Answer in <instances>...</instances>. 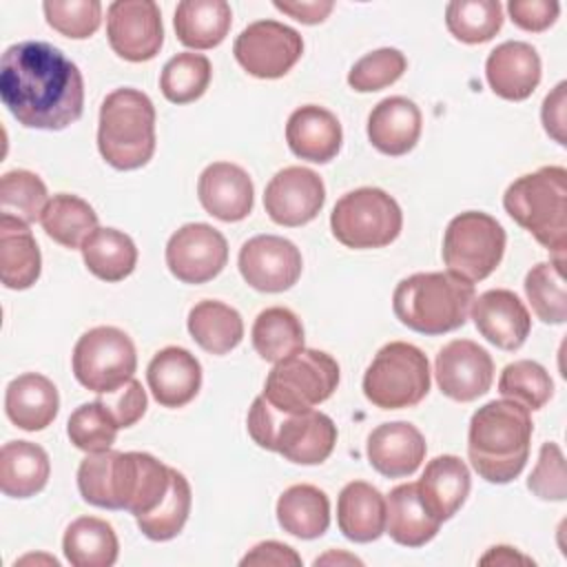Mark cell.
Instances as JSON below:
<instances>
[{
    "instance_id": "13",
    "label": "cell",
    "mask_w": 567,
    "mask_h": 567,
    "mask_svg": "<svg viewBox=\"0 0 567 567\" xmlns=\"http://www.w3.org/2000/svg\"><path fill=\"white\" fill-rule=\"evenodd\" d=\"M239 66L259 80L284 78L301 58L303 40L299 31L277 20L250 22L233 44Z\"/></svg>"
},
{
    "instance_id": "34",
    "label": "cell",
    "mask_w": 567,
    "mask_h": 567,
    "mask_svg": "<svg viewBox=\"0 0 567 567\" xmlns=\"http://www.w3.org/2000/svg\"><path fill=\"white\" fill-rule=\"evenodd\" d=\"M186 323L195 343L210 354H226L244 339L241 315L224 301L204 299L195 303Z\"/></svg>"
},
{
    "instance_id": "24",
    "label": "cell",
    "mask_w": 567,
    "mask_h": 567,
    "mask_svg": "<svg viewBox=\"0 0 567 567\" xmlns=\"http://www.w3.org/2000/svg\"><path fill=\"white\" fill-rule=\"evenodd\" d=\"M286 142L297 157L326 164L337 157L343 133L332 111L317 104H306L290 113L286 122Z\"/></svg>"
},
{
    "instance_id": "48",
    "label": "cell",
    "mask_w": 567,
    "mask_h": 567,
    "mask_svg": "<svg viewBox=\"0 0 567 567\" xmlns=\"http://www.w3.org/2000/svg\"><path fill=\"white\" fill-rule=\"evenodd\" d=\"M527 487L543 501H565L567 498V476L563 450L547 441L540 445L538 461L527 478Z\"/></svg>"
},
{
    "instance_id": "45",
    "label": "cell",
    "mask_w": 567,
    "mask_h": 567,
    "mask_svg": "<svg viewBox=\"0 0 567 567\" xmlns=\"http://www.w3.org/2000/svg\"><path fill=\"white\" fill-rule=\"evenodd\" d=\"M117 430L120 427L115 425L113 416L106 412V408L97 399L75 408L66 423L69 441L86 454L111 450V445L115 443Z\"/></svg>"
},
{
    "instance_id": "36",
    "label": "cell",
    "mask_w": 567,
    "mask_h": 567,
    "mask_svg": "<svg viewBox=\"0 0 567 567\" xmlns=\"http://www.w3.org/2000/svg\"><path fill=\"white\" fill-rule=\"evenodd\" d=\"M80 250L89 272L102 281H122L137 264V248L133 239L117 228L93 230Z\"/></svg>"
},
{
    "instance_id": "32",
    "label": "cell",
    "mask_w": 567,
    "mask_h": 567,
    "mask_svg": "<svg viewBox=\"0 0 567 567\" xmlns=\"http://www.w3.org/2000/svg\"><path fill=\"white\" fill-rule=\"evenodd\" d=\"M233 22L226 0H182L175 9L177 40L188 49H213L224 42Z\"/></svg>"
},
{
    "instance_id": "22",
    "label": "cell",
    "mask_w": 567,
    "mask_h": 567,
    "mask_svg": "<svg viewBox=\"0 0 567 567\" xmlns=\"http://www.w3.org/2000/svg\"><path fill=\"white\" fill-rule=\"evenodd\" d=\"M485 78L498 97L509 102L527 100L540 82V58L532 44L507 40L489 51Z\"/></svg>"
},
{
    "instance_id": "4",
    "label": "cell",
    "mask_w": 567,
    "mask_h": 567,
    "mask_svg": "<svg viewBox=\"0 0 567 567\" xmlns=\"http://www.w3.org/2000/svg\"><path fill=\"white\" fill-rule=\"evenodd\" d=\"M474 284L447 272H416L401 279L392 295L396 319L421 334H445L467 321Z\"/></svg>"
},
{
    "instance_id": "3",
    "label": "cell",
    "mask_w": 567,
    "mask_h": 567,
    "mask_svg": "<svg viewBox=\"0 0 567 567\" xmlns=\"http://www.w3.org/2000/svg\"><path fill=\"white\" fill-rule=\"evenodd\" d=\"M534 423L529 410L516 401L501 399L481 405L470 419L467 456L487 483L514 481L527 458Z\"/></svg>"
},
{
    "instance_id": "37",
    "label": "cell",
    "mask_w": 567,
    "mask_h": 567,
    "mask_svg": "<svg viewBox=\"0 0 567 567\" xmlns=\"http://www.w3.org/2000/svg\"><path fill=\"white\" fill-rule=\"evenodd\" d=\"M44 233L64 248H82L84 239L97 230V213L78 195L58 193L40 217Z\"/></svg>"
},
{
    "instance_id": "20",
    "label": "cell",
    "mask_w": 567,
    "mask_h": 567,
    "mask_svg": "<svg viewBox=\"0 0 567 567\" xmlns=\"http://www.w3.org/2000/svg\"><path fill=\"white\" fill-rule=\"evenodd\" d=\"M197 197L204 210L221 221H241L252 210L250 175L233 162L208 164L197 182Z\"/></svg>"
},
{
    "instance_id": "29",
    "label": "cell",
    "mask_w": 567,
    "mask_h": 567,
    "mask_svg": "<svg viewBox=\"0 0 567 567\" xmlns=\"http://www.w3.org/2000/svg\"><path fill=\"white\" fill-rule=\"evenodd\" d=\"M42 270L40 248L29 230V224L0 215V277L9 290L31 288Z\"/></svg>"
},
{
    "instance_id": "28",
    "label": "cell",
    "mask_w": 567,
    "mask_h": 567,
    "mask_svg": "<svg viewBox=\"0 0 567 567\" xmlns=\"http://www.w3.org/2000/svg\"><path fill=\"white\" fill-rule=\"evenodd\" d=\"M441 520L425 507L416 483L396 485L385 498V534L403 547H423L439 534Z\"/></svg>"
},
{
    "instance_id": "1",
    "label": "cell",
    "mask_w": 567,
    "mask_h": 567,
    "mask_svg": "<svg viewBox=\"0 0 567 567\" xmlns=\"http://www.w3.org/2000/svg\"><path fill=\"white\" fill-rule=\"evenodd\" d=\"M0 97L22 126L62 131L82 115L84 80L58 47L27 40L2 53Z\"/></svg>"
},
{
    "instance_id": "55",
    "label": "cell",
    "mask_w": 567,
    "mask_h": 567,
    "mask_svg": "<svg viewBox=\"0 0 567 567\" xmlns=\"http://www.w3.org/2000/svg\"><path fill=\"white\" fill-rule=\"evenodd\" d=\"M323 563H354V565H361L359 558L348 556V554H334V551H330V554H326V556L315 560V565H323Z\"/></svg>"
},
{
    "instance_id": "26",
    "label": "cell",
    "mask_w": 567,
    "mask_h": 567,
    "mask_svg": "<svg viewBox=\"0 0 567 567\" xmlns=\"http://www.w3.org/2000/svg\"><path fill=\"white\" fill-rule=\"evenodd\" d=\"M58 388L44 374L24 372L7 385L4 412L9 421L20 430H44L58 416Z\"/></svg>"
},
{
    "instance_id": "15",
    "label": "cell",
    "mask_w": 567,
    "mask_h": 567,
    "mask_svg": "<svg viewBox=\"0 0 567 567\" xmlns=\"http://www.w3.org/2000/svg\"><path fill=\"white\" fill-rule=\"evenodd\" d=\"M228 264L226 237L202 221L184 224L166 244V266L184 284H206Z\"/></svg>"
},
{
    "instance_id": "2",
    "label": "cell",
    "mask_w": 567,
    "mask_h": 567,
    "mask_svg": "<svg viewBox=\"0 0 567 567\" xmlns=\"http://www.w3.org/2000/svg\"><path fill=\"white\" fill-rule=\"evenodd\" d=\"M168 485L171 467L146 452H91L78 467V489L89 505L135 518L155 509Z\"/></svg>"
},
{
    "instance_id": "38",
    "label": "cell",
    "mask_w": 567,
    "mask_h": 567,
    "mask_svg": "<svg viewBox=\"0 0 567 567\" xmlns=\"http://www.w3.org/2000/svg\"><path fill=\"white\" fill-rule=\"evenodd\" d=\"M250 337L255 352L270 363L303 350V326L299 317L284 306L261 310L252 323Z\"/></svg>"
},
{
    "instance_id": "53",
    "label": "cell",
    "mask_w": 567,
    "mask_h": 567,
    "mask_svg": "<svg viewBox=\"0 0 567 567\" xmlns=\"http://www.w3.org/2000/svg\"><path fill=\"white\" fill-rule=\"evenodd\" d=\"M275 9L284 11L286 16L303 22V24H319L323 22L330 11L334 9V2L332 0H297V2H281V0H275L272 2Z\"/></svg>"
},
{
    "instance_id": "43",
    "label": "cell",
    "mask_w": 567,
    "mask_h": 567,
    "mask_svg": "<svg viewBox=\"0 0 567 567\" xmlns=\"http://www.w3.org/2000/svg\"><path fill=\"white\" fill-rule=\"evenodd\" d=\"M498 392L532 412L540 410L551 399L554 381L540 363L532 359H518L503 368L498 377Z\"/></svg>"
},
{
    "instance_id": "27",
    "label": "cell",
    "mask_w": 567,
    "mask_h": 567,
    "mask_svg": "<svg viewBox=\"0 0 567 567\" xmlns=\"http://www.w3.org/2000/svg\"><path fill=\"white\" fill-rule=\"evenodd\" d=\"M416 487L425 507L443 523L463 507L472 478L465 461L454 454H443L425 465Z\"/></svg>"
},
{
    "instance_id": "5",
    "label": "cell",
    "mask_w": 567,
    "mask_h": 567,
    "mask_svg": "<svg viewBox=\"0 0 567 567\" xmlns=\"http://www.w3.org/2000/svg\"><path fill=\"white\" fill-rule=\"evenodd\" d=\"M503 206L520 228L554 255V261L565 264L567 171L563 166H543L520 175L507 186Z\"/></svg>"
},
{
    "instance_id": "40",
    "label": "cell",
    "mask_w": 567,
    "mask_h": 567,
    "mask_svg": "<svg viewBox=\"0 0 567 567\" xmlns=\"http://www.w3.org/2000/svg\"><path fill=\"white\" fill-rule=\"evenodd\" d=\"M445 24L456 40L481 44L501 31L503 7L498 0H452L445 7Z\"/></svg>"
},
{
    "instance_id": "42",
    "label": "cell",
    "mask_w": 567,
    "mask_h": 567,
    "mask_svg": "<svg viewBox=\"0 0 567 567\" xmlns=\"http://www.w3.org/2000/svg\"><path fill=\"white\" fill-rule=\"evenodd\" d=\"M525 295L532 303L534 315L543 323H565L567 319V295L563 264L538 261L525 275Z\"/></svg>"
},
{
    "instance_id": "11",
    "label": "cell",
    "mask_w": 567,
    "mask_h": 567,
    "mask_svg": "<svg viewBox=\"0 0 567 567\" xmlns=\"http://www.w3.org/2000/svg\"><path fill=\"white\" fill-rule=\"evenodd\" d=\"M505 241V230L492 215L465 210L447 224L441 255L452 275L476 284L498 268Z\"/></svg>"
},
{
    "instance_id": "16",
    "label": "cell",
    "mask_w": 567,
    "mask_h": 567,
    "mask_svg": "<svg viewBox=\"0 0 567 567\" xmlns=\"http://www.w3.org/2000/svg\"><path fill=\"white\" fill-rule=\"evenodd\" d=\"M239 272L248 286L259 292H284L301 277L299 248L279 235L250 237L237 257Z\"/></svg>"
},
{
    "instance_id": "33",
    "label": "cell",
    "mask_w": 567,
    "mask_h": 567,
    "mask_svg": "<svg viewBox=\"0 0 567 567\" xmlns=\"http://www.w3.org/2000/svg\"><path fill=\"white\" fill-rule=\"evenodd\" d=\"M277 520L284 532L297 538H319L330 525V501L315 485H292L277 501Z\"/></svg>"
},
{
    "instance_id": "10",
    "label": "cell",
    "mask_w": 567,
    "mask_h": 567,
    "mask_svg": "<svg viewBox=\"0 0 567 567\" xmlns=\"http://www.w3.org/2000/svg\"><path fill=\"white\" fill-rule=\"evenodd\" d=\"M403 226L401 206L381 188L363 186L337 199L330 228L337 241L354 250L383 248L392 244Z\"/></svg>"
},
{
    "instance_id": "25",
    "label": "cell",
    "mask_w": 567,
    "mask_h": 567,
    "mask_svg": "<svg viewBox=\"0 0 567 567\" xmlns=\"http://www.w3.org/2000/svg\"><path fill=\"white\" fill-rule=\"evenodd\" d=\"M419 135L421 111L403 95L381 100L368 115V140L383 155H405L416 146Z\"/></svg>"
},
{
    "instance_id": "9",
    "label": "cell",
    "mask_w": 567,
    "mask_h": 567,
    "mask_svg": "<svg viewBox=\"0 0 567 567\" xmlns=\"http://www.w3.org/2000/svg\"><path fill=\"white\" fill-rule=\"evenodd\" d=\"M339 385V363L323 350L303 348L272 365L264 399L281 412H303L332 396Z\"/></svg>"
},
{
    "instance_id": "49",
    "label": "cell",
    "mask_w": 567,
    "mask_h": 567,
    "mask_svg": "<svg viewBox=\"0 0 567 567\" xmlns=\"http://www.w3.org/2000/svg\"><path fill=\"white\" fill-rule=\"evenodd\" d=\"M97 401L106 408V412L113 416V421L120 430L135 425L144 416L146 403H148L146 392L137 379L126 381L124 385H120L113 392L100 394Z\"/></svg>"
},
{
    "instance_id": "14",
    "label": "cell",
    "mask_w": 567,
    "mask_h": 567,
    "mask_svg": "<svg viewBox=\"0 0 567 567\" xmlns=\"http://www.w3.org/2000/svg\"><path fill=\"white\" fill-rule=\"evenodd\" d=\"M106 38L122 60H153L164 42L159 7L153 0L111 2L106 11Z\"/></svg>"
},
{
    "instance_id": "46",
    "label": "cell",
    "mask_w": 567,
    "mask_h": 567,
    "mask_svg": "<svg viewBox=\"0 0 567 567\" xmlns=\"http://www.w3.org/2000/svg\"><path fill=\"white\" fill-rule=\"evenodd\" d=\"M408 69V60L399 49L383 47L377 51L365 53L359 58L350 73H348V84L357 93H372L381 91L390 84H394Z\"/></svg>"
},
{
    "instance_id": "17",
    "label": "cell",
    "mask_w": 567,
    "mask_h": 567,
    "mask_svg": "<svg viewBox=\"0 0 567 567\" xmlns=\"http://www.w3.org/2000/svg\"><path fill=\"white\" fill-rule=\"evenodd\" d=\"M434 374L439 390L447 399L470 403L492 388L494 361L476 341L454 339L439 350Z\"/></svg>"
},
{
    "instance_id": "21",
    "label": "cell",
    "mask_w": 567,
    "mask_h": 567,
    "mask_svg": "<svg viewBox=\"0 0 567 567\" xmlns=\"http://www.w3.org/2000/svg\"><path fill=\"white\" fill-rule=\"evenodd\" d=\"M425 439L408 421H392L377 425L365 445L370 465L388 478L412 476L425 458Z\"/></svg>"
},
{
    "instance_id": "18",
    "label": "cell",
    "mask_w": 567,
    "mask_h": 567,
    "mask_svg": "<svg viewBox=\"0 0 567 567\" xmlns=\"http://www.w3.org/2000/svg\"><path fill=\"white\" fill-rule=\"evenodd\" d=\"M326 202L323 179L306 166L279 171L264 190V208L279 226H303L312 221Z\"/></svg>"
},
{
    "instance_id": "31",
    "label": "cell",
    "mask_w": 567,
    "mask_h": 567,
    "mask_svg": "<svg viewBox=\"0 0 567 567\" xmlns=\"http://www.w3.org/2000/svg\"><path fill=\"white\" fill-rule=\"evenodd\" d=\"M49 454L31 441H9L0 450V489L9 498H29L44 489Z\"/></svg>"
},
{
    "instance_id": "6",
    "label": "cell",
    "mask_w": 567,
    "mask_h": 567,
    "mask_svg": "<svg viewBox=\"0 0 567 567\" xmlns=\"http://www.w3.org/2000/svg\"><path fill=\"white\" fill-rule=\"evenodd\" d=\"M246 425L259 447L277 452L297 465L323 463L337 443V425L328 414L319 410L281 412L261 394L252 401Z\"/></svg>"
},
{
    "instance_id": "44",
    "label": "cell",
    "mask_w": 567,
    "mask_h": 567,
    "mask_svg": "<svg viewBox=\"0 0 567 567\" xmlns=\"http://www.w3.org/2000/svg\"><path fill=\"white\" fill-rule=\"evenodd\" d=\"M47 204V186L35 173L16 168L0 177V208L4 215H13L27 224H33L40 221Z\"/></svg>"
},
{
    "instance_id": "12",
    "label": "cell",
    "mask_w": 567,
    "mask_h": 567,
    "mask_svg": "<svg viewBox=\"0 0 567 567\" xmlns=\"http://www.w3.org/2000/svg\"><path fill=\"white\" fill-rule=\"evenodd\" d=\"M71 363L80 385L104 394L133 379L137 352L124 330L115 326H97L78 339Z\"/></svg>"
},
{
    "instance_id": "35",
    "label": "cell",
    "mask_w": 567,
    "mask_h": 567,
    "mask_svg": "<svg viewBox=\"0 0 567 567\" xmlns=\"http://www.w3.org/2000/svg\"><path fill=\"white\" fill-rule=\"evenodd\" d=\"M62 549L73 567H111L117 560L120 543L111 523L80 516L66 527Z\"/></svg>"
},
{
    "instance_id": "39",
    "label": "cell",
    "mask_w": 567,
    "mask_h": 567,
    "mask_svg": "<svg viewBox=\"0 0 567 567\" xmlns=\"http://www.w3.org/2000/svg\"><path fill=\"white\" fill-rule=\"evenodd\" d=\"M190 505H193V494L186 476L171 467V485L166 496L159 501L155 509L135 518L137 527L151 540H157V543L171 540L184 529L190 514Z\"/></svg>"
},
{
    "instance_id": "50",
    "label": "cell",
    "mask_w": 567,
    "mask_h": 567,
    "mask_svg": "<svg viewBox=\"0 0 567 567\" xmlns=\"http://www.w3.org/2000/svg\"><path fill=\"white\" fill-rule=\"evenodd\" d=\"M507 11L516 27L523 31L540 33L556 22L560 4L554 0H509Z\"/></svg>"
},
{
    "instance_id": "52",
    "label": "cell",
    "mask_w": 567,
    "mask_h": 567,
    "mask_svg": "<svg viewBox=\"0 0 567 567\" xmlns=\"http://www.w3.org/2000/svg\"><path fill=\"white\" fill-rule=\"evenodd\" d=\"M244 567L246 565H272V567H299L301 565V556L284 543L277 540H264L259 545H255L241 560Z\"/></svg>"
},
{
    "instance_id": "47",
    "label": "cell",
    "mask_w": 567,
    "mask_h": 567,
    "mask_svg": "<svg viewBox=\"0 0 567 567\" xmlns=\"http://www.w3.org/2000/svg\"><path fill=\"white\" fill-rule=\"evenodd\" d=\"M51 29L71 38H91L102 22V4L97 0H47L42 4Z\"/></svg>"
},
{
    "instance_id": "8",
    "label": "cell",
    "mask_w": 567,
    "mask_h": 567,
    "mask_svg": "<svg viewBox=\"0 0 567 567\" xmlns=\"http://www.w3.org/2000/svg\"><path fill=\"white\" fill-rule=\"evenodd\" d=\"M430 392V363L408 341L385 343L363 374L365 399L381 410L412 408Z\"/></svg>"
},
{
    "instance_id": "54",
    "label": "cell",
    "mask_w": 567,
    "mask_h": 567,
    "mask_svg": "<svg viewBox=\"0 0 567 567\" xmlns=\"http://www.w3.org/2000/svg\"><path fill=\"white\" fill-rule=\"evenodd\" d=\"M514 565V563H525L529 565L532 558L514 551V547H507V545H498V547H492L483 558H481V565Z\"/></svg>"
},
{
    "instance_id": "51",
    "label": "cell",
    "mask_w": 567,
    "mask_h": 567,
    "mask_svg": "<svg viewBox=\"0 0 567 567\" xmlns=\"http://www.w3.org/2000/svg\"><path fill=\"white\" fill-rule=\"evenodd\" d=\"M540 120L547 131V135L558 142L560 146L567 144V82H558L551 93L543 100Z\"/></svg>"
},
{
    "instance_id": "23",
    "label": "cell",
    "mask_w": 567,
    "mask_h": 567,
    "mask_svg": "<svg viewBox=\"0 0 567 567\" xmlns=\"http://www.w3.org/2000/svg\"><path fill=\"white\" fill-rule=\"evenodd\" d=\"M146 381L159 405L184 408L202 388V365L186 348L166 346L153 354L146 368Z\"/></svg>"
},
{
    "instance_id": "41",
    "label": "cell",
    "mask_w": 567,
    "mask_h": 567,
    "mask_svg": "<svg viewBox=\"0 0 567 567\" xmlns=\"http://www.w3.org/2000/svg\"><path fill=\"white\" fill-rule=\"evenodd\" d=\"M213 66L210 60L202 53H177L173 55L162 73H159V89L162 95L173 104H188L199 100L208 84H210Z\"/></svg>"
},
{
    "instance_id": "30",
    "label": "cell",
    "mask_w": 567,
    "mask_h": 567,
    "mask_svg": "<svg viewBox=\"0 0 567 567\" xmlns=\"http://www.w3.org/2000/svg\"><path fill=\"white\" fill-rule=\"evenodd\" d=\"M337 525L348 540H377L385 532L383 494L365 481L348 483L337 498Z\"/></svg>"
},
{
    "instance_id": "7",
    "label": "cell",
    "mask_w": 567,
    "mask_h": 567,
    "mask_svg": "<svg viewBox=\"0 0 567 567\" xmlns=\"http://www.w3.org/2000/svg\"><path fill=\"white\" fill-rule=\"evenodd\" d=\"M97 148L117 171H135L155 153V106L144 91H111L100 106Z\"/></svg>"
},
{
    "instance_id": "19",
    "label": "cell",
    "mask_w": 567,
    "mask_h": 567,
    "mask_svg": "<svg viewBox=\"0 0 567 567\" xmlns=\"http://www.w3.org/2000/svg\"><path fill=\"white\" fill-rule=\"evenodd\" d=\"M472 319L476 330L501 350H518L532 330V317L525 303L505 288L485 290L472 301Z\"/></svg>"
}]
</instances>
